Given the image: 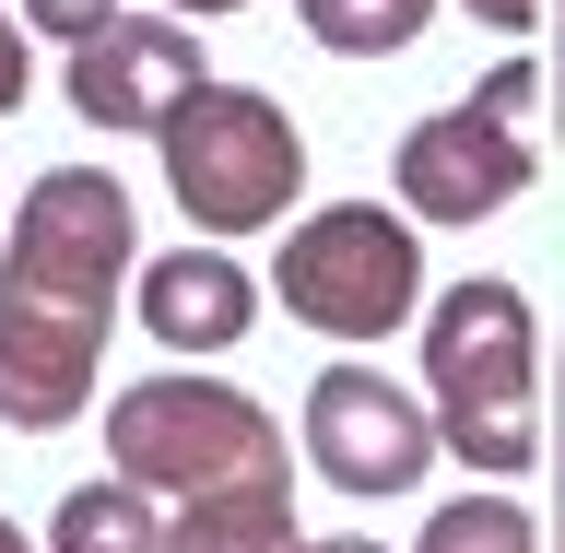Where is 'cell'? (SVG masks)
I'll return each instance as SVG.
<instances>
[{"instance_id": "obj_1", "label": "cell", "mask_w": 565, "mask_h": 553, "mask_svg": "<svg viewBox=\"0 0 565 553\" xmlns=\"http://www.w3.org/2000/svg\"><path fill=\"white\" fill-rule=\"evenodd\" d=\"M130 295V189L106 166H47L0 247V424L60 436L95 413V353Z\"/></svg>"}, {"instance_id": "obj_2", "label": "cell", "mask_w": 565, "mask_h": 553, "mask_svg": "<svg viewBox=\"0 0 565 553\" xmlns=\"http://www.w3.org/2000/svg\"><path fill=\"white\" fill-rule=\"evenodd\" d=\"M118 483L166 494V553H295V483L282 424L247 389L212 377H141L106 401Z\"/></svg>"}, {"instance_id": "obj_3", "label": "cell", "mask_w": 565, "mask_h": 553, "mask_svg": "<svg viewBox=\"0 0 565 553\" xmlns=\"http://www.w3.org/2000/svg\"><path fill=\"white\" fill-rule=\"evenodd\" d=\"M424 389H436V448L471 471H530L542 459V389H530V295L519 283H448L424 318Z\"/></svg>"}, {"instance_id": "obj_4", "label": "cell", "mask_w": 565, "mask_h": 553, "mask_svg": "<svg viewBox=\"0 0 565 553\" xmlns=\"http://www.w3.org/2000/svg\"><path fill=\"white\" fill-rule=\"evenodd\" d=\"M153 153H166V189L201 236H259V224H282L307 201V130L271 95L212 83V71L153 118Z\"/></svg>"}, {"instance_id": "obj_5", "label": "cell", "mask_w": 565, "mask_h": 553, "mask_svg": "<svg viewBox=\"0 0 565 553\" xmlns=\"http://www.w3.org/2000/svg\"><path fill=\"white\" fill-rule=\"evenodd\" d=\"M282 318H307L330 342H388L424 295V247L401 212L377 201H342V212H307L295 236H282Z\"/></svg>"}, {"instance_id": "obj_6", "label": "cell", "mask_w": 565, "mask_h": 553, "mask_svg": "<svg viewBox=\"0 0 565 553\" xmlns=\"http://www.w3.org/2000/svg\"><path fill=\"white\" fill-rule=\"evenodd\" d=\"M530 95H542V71H494L483 95L436 106V118H413L401 130V201L424 212V224H483V212H507L530 189Z\"/></svg>"}, {"instance_id": "obj_7", "label": "cell", "mask_w": 565, "mask_h": 553, "mask_svg": "<svg viewBox=\"0 0 565 553\" xmlns=\"http://www.w3.org/2000/svg\"><path fill=\"white\" fill-rule=\"evenodd\" d=\"M436 459V413L413 389H388L377 365H330L307 377V471L342 494H413Z\"/></svg>"}, {"instance_id": "obj_8", "label": "cell", "mask_w": 565, "mask_h": 553, "mask_svg": "<svg viewBox=\"0 0 565 553\" xmlns=\"http://www.w3.org/2000/svg\"><path fill=\"white\" fill-rule=\"evenodd\" d=\"M189 83H201V35L166 24V12H106V24L71 47V106H83L95 130H153Z\"/></svg>"}, {"instance_id": "obj_9", "label": "cell", "mask_w": 565, "mask_h": 553, "mask_svg": "<svg viewBox=\"0 0 565 553\" xmlns=\"http://www.w3.org/2000/svg\"><path fill=\"white\" fill-rule=\"evenodd\" d=\"M141 330L166 353H236L259 330V283L224 259V247H166L141 272Z\"/></svg>"}, {"instance_id": "obj_10", "label": "cell", "mask_w": 565, "mask_h": 553, "mask_svg": "<svg viewBox=\"0 0 565 553\" xmlns=\"http://www.w3.org/2000/svg\"><path fill=\"white\" fill-rule=\"evenodd\" d=\"M60 553H166V519H153V494L141 483H71L60 519H47Z\"/></svg>"}, {"instance_id": "obj_11", "label": "cell", "mask_w": 565, "mask_h": 553, "mask_svg": "<svg viewBox=\"0 0 565 553\" xmlns=\"http://www.w3.org/2000/svg\"><path fill=\"white\" fill-rule=\"evenodd\" d=\"M424 12H436V0H295V24H307L330 60H388V47H413Z\"/></svg>"}, {"instance_id": "obj_12", "label": "cell", "mask_w": 565, "mask_h": 553, "mask_svg": "<svg viewBox=\"0 0 565 553\" xmlns=\"http://www.w3.org/2000/svg\"><path fill=\"white\" fill-rule=\"evenodd\" d=\"M424 553H542V542H530V519L507 494H459V507L424 519Z\"/></svg>"}, {"instance_id": "obj_13", "label": "cell", "mask_w": 565, "mask_h": 553, "mask_svg": "<svg viewBox=\"0 0 565 553\" xmlns=\"http://www.w3.org/2000/svg\"><path fill=\"white\" fill-rule=\"evenodd\" d=\"M106 12H118V0H24V24H47V35H71V47H83V35H95Z\"/></svg>"}, {"instance_id": "obj_14", "label": "cell", "mask_w": 565, "mask_h": 553, "mask_svg": "<svg viewBox=\"0 0 565 553\" xmlns=\"http://www.w3.org/2000/svg\"><path fill=\"white\" fill-rule=\"evenodd\" d=\"M24 83H35V60H24V24H12V12H0V118H12V106H24Z\"/></svg>"}, {"instance_id": "obj_15", "label": "cell", "mask_w": 565, "mask_h": 553, "mask_svg": "<svg viewBox=\"0 0 565 553\" xmlns=\"http://www.w3.org/2000/svg\"><path fill=\"white\" fill-rule=\"evenodd\" d=\"M471 24H507V35H519V24H542V0H471Z\"/></svg>"}, {"instance_id": "obj_16", "label": "cell", "mask_w": 565, "mask_h": 553, "mask_svg": "<svg viewBox=\"0 0 565 553\" xmlns=\"http://www.w3.org/2000/svg\"><path fill=\"white\" fill-rule=\"evenodd\" d=\"M554 118H565V12H554Z\"/></svg>"}, {"instance_id": "obj_17", "label": "cell", "mask_w": 565, "mask_h": 553, "mask_svg": "<svg viewBox=\"0 0 565 553\" xmlns=\"http://www.w3.org/2000/svg\"><path fill=\"white\" fill-rule=\"evenodd\" d=\"M166 12H247V0H166Z\"/></svg>"}, {"instance_id": "obj_18", "label": "cell", "mask_w": 565, "mask_h": 553, "mask_svg": "<svg viewBox=\"0 0 565 553\" xmlns=\"http://www.w3.org/2000/svg\"><path fill=\"white\" fill-rule=\"evenodd\" d=\"M295 553H377V542H295Z\"/></svg>"}, {"instance_id": "obj_19", "label": "cell", "mask_w": 565, "mask_h": 553, "mask_svg": "<svg viewBox=\"0 0 565 553\" xmlns=\"http://www.w3.org/2000/svg\"><path fill=\"white\" fill-rule=\"evenodd\" d=\"M0 553H24V530H12V519H0Z\"/></svg>"}]
</instances>
